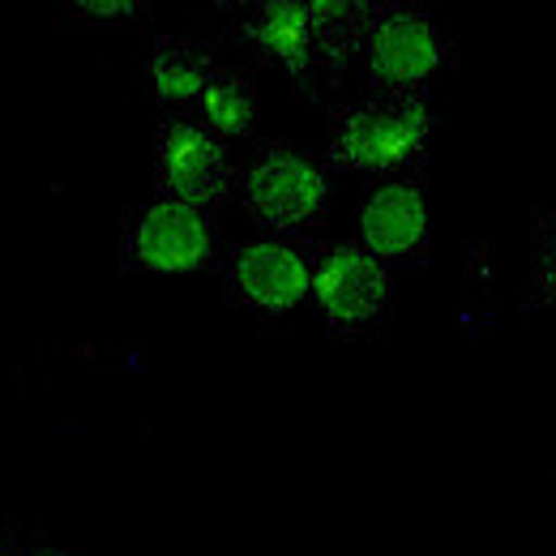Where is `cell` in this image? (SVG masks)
<instances>
[{"label": "cell", "mask_w": 556, "mask_h": 556, "mask_svg": "<svg viewBox=\"0 0 556 556\" xmlns=\"http://www.w3.org/2000/svg\"><path fill=\"white\" fill-rule=\"evenodd\" d=\"M163 176H167V189L176 193V202L198 210L223 193V185H227V163H223L218 141L206 138L202 129H193V125H172V129H167V141H163Z\"/></svg>", "instance_id": "8992f818"}, {"label": "cell", "mask_w": 556, "mask_h": 556, "mask_svg": "<svg viewBox=\"0 0 556 556\" xmlns=\"http://www.w3.org/2000/svg\"><path fill=\"white\" fill-rule=\"evenodd\" d=\"M249 202L270 227H295V223H304V218H313L321 210L326 176L308 159H300L291 150H275L253 167Z\"/></svg>", "instance_id": "7a4b0ae2"}, {"label": "cell", "mask_w": 556, "mask_h": 556, "mask_svg": "<svg viewBox=\"0 0 556 556\" xmlns=\"http://www.w3.org/2000/svg\"><path fill=\"white\" fill-rule=\"evenodd\" d=\"M43 556H61V553H43Z\"/></svg>", "instance_id": "5bb4252c"}, {"label": "cell", "mask_w": 556, "mask_h": 556, "mask_svg": "<svg viewBox=\"0 0 556 556\" xmlns=\"http://www.w3.org/2000/svg\"><path fill=\"white\" fill-rule=\"evenodd\" d=\"M154 90L163 99H193V94H206V61L202 56H189V52H159L154 65Z\"/></svg>", "instance_id": "8fae6325"}, {"label": "cell", "mask_w": 556, "mask_h": 556, "mask_svg": "<svg viewBox=\"0 0 556 556\" xmlns=\"http://www.w3.org/2000/svg\"><path fill=\"white\" fill-rule=\"evenodd\" d=\"M138 257L146 270L189 275L210 257L206 218L185 202H159L146 210L138 227Z\"/></svg>", "instance_id": "3957f363"}, {"label": "cell", "mask_w": 556, "mask_h": 556, "mask_svg": "<svg viewBox=\"0 0 556 556\" xmlns=\"http://www.w3.org/2000/svg\"><path fill=\"white\" fill-rule=\"evenodd\" d=\"M0 556H4V548H0Z\"/></svg>", "instance_id": "9a60e30c"}, {"label": "cell", "mask_w": 556, "mask_h": 556, "mask_svg": "<svg viewBox=\"0 0 556 556\" xmlns=\"http://www.w3.org/2000/svg\"><path fill=\"white\" fill-rule=\"evenodd\" d=\"M202 108H206V121L218 134H244L253 125V99L236 86V81H210L206 94H202Z\"/></svg>", "instance_id": "7c38bea8"}, {"label": "cell", "mask_w": 556, "mask_h": 556, "mask_svg": "<svg viewBox=\"0 0 556 556\" xmlns=\"http://www.w3.org/2000/svg\"><path fill=\"white\" fill-rule=\"evenodd\" d=\"M368 65L381 81L390 86H416L424 77H432L441 65V48L432 26L419 13H394L372 30L368 43Z\"/></svg>", "instance_id": "5b68a950"}, {"label": "cell", "mask_w": 556, "mask_h": 556, "mask_svg": "<svg viewBox=\"0 0 556 556\" xmlns=\"http://www.w3.org/2000/svg\"><path fill=\"white\" fill-rule=\"evenodd\" d=\"M236 278H240V291L257 308H270V313L295 308L313 291L308 266L287 244H249L236 262Z\"/></svg>", "instance_id": "52a82bcc"}, {"label": "cell", "mask_w": 556, "mask_h": 556, "mask_svg": "<svg viewBox=\"0 0 556 556\" xmlns=\"http://www.w3.org/2000/svg\"><path fill=\"white\" fill-rule=\"evenodd\" d=\"M428 138V108L407 99L403 108L386 112V108H368L355 112L343 134H339V159L351 167H368V172H390L399 163H407Z\"/></svg>", "instance_id": "6da1fadb"}, {"label": "cell", "mask_w": 556, "mask_h": 556, "mask_svg": "<svg viewBox=\"0 0 556 556\" xmlns=\"http://www.w3.org/2000/svg\"><path fill=\"white\" fill-rule=\"evenodd\" d=\"M313 295L317 304L343 321V326H355V321H368L381 313L386 304V270L372 253H359V249H334L317 275H313Z\"/></svg>", "instance_id": "277c9868"}, {"label": "cell", "mask_w": 556, "mask_h": 556, "mask_svg": "<svg viewBox=\"0 0 556 556\" xmlns=\"http://www.w3.org/2000/svg\"><path fill=\"white\" fill-rule=\"evenodd\" d=\"M308 17H313V35L321 39V48L330 56H348L355 52L359 35H364V4H348V0H317L308 4Z\"/></svg>", "instance_id": "30bf717a"}, {"label": "cell", "mask_w": 556, "mask_h": 556, "mask_svg": "<svg viewBox=\"0 0 556 556\" xmlns=\"http://www.w3.org/2000/svg\"><path fill=\"white\" fill-rule=\"evenodd\" d=\"M428 231V206L424 193L412 185H386L368 198L359 214V236L372 257H403L412 253Z\"/></svg>", "instance_id": "ba28073f"}, {"label": "cell", "mask_w": 556, "mask_h": 556, "mask_svg": "<svg viewBox=\"0 0 556 556\" xmlns=\"http://www.w3.org/2000/svg\"><path fill=\"white\" fill-rule=\"evenodd\" d=\"M81 13H90V17H129L134 0H81Z\"/></svg>", "instance_id": "4fadbf2b"}, {"label": "cell", "mask_w": 556, "mask_h": 556, "mask_svg": "<svg viewBox=\"0 0 556 556\" xmlns=\"http://www.w3.org/2000/svg\"><path fill=\"white\" fill-rule=\"evenodd\" d=\"M249 39H257L270 56H278L287 73L308 70V48H313V17L308 4L300 0H275L257 22H249Z\"/></svg>", "instance_id": "9c48e42d"}]
</instances>
